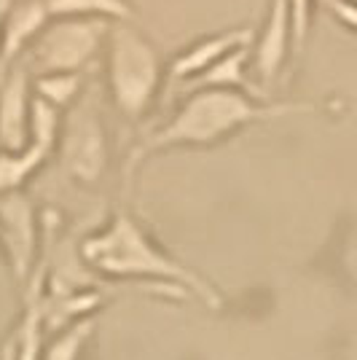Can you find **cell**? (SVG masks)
<instances>
[{"label": "cell", "instance_id": "17", "mask_svg": "<svg viewBox=\"0 0 357 360\" xmlns=\"http://www.w3.org/2000/svg\"><path fill=\"white\" fill-rule=\"evenodd\" d=\"M0 360H16V339H11L8 345L3 347V352H0Z\"/></svg>", "mask_w": 357, "mask_h": 360}, {"label": "cell", "instance_id": "3", "mask_svg": "<svg viewBox=\"0 0 357 360\" xmlns=\"http://www.w3.org/2000/svg\"><path fill=\"white\" fill-rule=\"evenodd\" d=\"M105 49V73L113 105L126 121H143L162 89L164 62L159 49L129 22L110 25Z\"/></svg>", "mask_w": 357, "mask_h": 360}, {"label": "cell", "instance_id": "19", "mask_svg": "<svg viewBox=\"0 0 357 360\" xmlns=\"http://www.w3.org/2000/svg\"><path fill=\"white\" fill-rule=\"evenodd\" d=\"M355 3H357V0H355Z\"/></svg>", "mask_w": 357, "mask_h": 360}, {"label": "cell", "instance_id": "12", "mask_svg": "<svg viewBox=\"0 0 357 360\" xmlns=\"http://www.w3.org/2000/svg\"><path fill=\"white\" fill-rule=\"evenodd\" d=\"M51 16H100L110 22H129L134 16L126 0H46Z\"/></svg>", "mask_w": 357, "mask_h": 360}, {"label": "cell", "instance_id": "4", "mask_svg": "<svg viewBox=\"0 0 357 360\" xmlns=\"http://www.w3.org/2000/svg\"><path fill=\"white\" fill-rule=\"evenodd\" d=\"M110 19L100 16H51L27 46V68L38 73H81L108 41Z\"/></svg>", "mask_w": 357, "mask_h": 360}, {"label": "cell", "instance_id": "13", "mask_svg": "<svg viewBox=\"0 0 357 360\" xmlns=\"http://www.w3.org/2000/svg\"><path fill=\"white\" fill-rule=\"evenodd\" d=\"M94 328H97V315H86L75 320L73 326L57 330L54 342L46 347L41 360H81V352L91 339Z\"/></svg>", "mask_w": 357, "mask_h": 360}, {"label": "cell", "instance_id": "18", "mask_svg": "<svg viewBox=\"0 0 357 360\" xmlns=\"http://www.w3.org/2000/svg\"><path fill=\"white\" fill-rule=\"evenodd\" d=\"M8 6H11V0H0V27H3V16L8 11Z\"/></svg>", "mask_w": 357, "mask_h": 360}, {"label": "cell", "instance_id": "8", "mask_svg": "<svg viewBox=\"0 0 357 360\" xmlns=\"http://www.w3.org/2000/svg\"><path fill=\"white\" fill-rule=\"evenodd\" d=\"M290 0H271L268 3V14L264 22V30L258 35L255 46H250V68L255 78L268 86L285 65L287 49L293 41V25H290Z\"/></svg>", "mask_w": 357, "mask_h": 360}, {"label": "cell", "instance_id": "16", "mask_svg": "<svg viewBox=\"0 0 357 360\" xmlns=\"http://www.w3.org/2000/svg\"><path fill=\"white\" fill-rule=\"evenodd\" d=\"M325 8L336 16L342 25H346L349 30L357 32V3L355 0H323Z\"/></svg>", "mask_w": 357, "mask_h": 360}, {"label": "cell", "instance_id": "14", "mask_svg": "<svg viewBox=\"0 0 357 360\" xmlns=\"http://www.w3.org/2000/svg\"><path fill=\"white\" fill-rule=\"evenodd\" d=\"M35 97L46 100L48 105L67 110L78 100L84 89V75L81 73H38L35 75Z\"/></svg>", "mask_w": 357, "mask_h": 360}, {"label": "cell", "instance_id": "10", "mask_svg": "<svg viewBox=\"0 0 357 360\" xmlns=\"http://www.w3.org/2000/svg\"><path fill=\"white\" fill-rule=\"evenodd\" d=\"M253 41L255 32L250 27H234V30L207 35V38L191 44L186 51H180L169 65V75L175 81H191V78L205 73L207 68H212L218 60H223L228 51L242 49V46H253Z\"/></svg>", "mask_w": 357, "mask_h": 360}, {"label": "cell", "instance_id": "7", "mask_svg": "<svg viewBox=\"0 0 357 360\" xmlns=\"http://www.w3.org/2000/svg\"><path fill=\"white\" fill-rule=\"evenodd\" d=\"M30 68L16 60L0 73V150H22L30 143Z\"/></svg>", "mask_w": 357, "mask_h": 360}, {"label": "cell", "instance_id": "15", "mask_svg": "<svg viewBox=\"0 0 357 360\" xmlns=\"http://www.w3.org/2000/svg\"><path fill=\"white\" fill-rule=\"evenodd\" d=\"M309 16H312V0H290V25H293V49L301 51L309 35Z\"/></svg>", "mask_w": 357, "mask_h": 360}, {"label": "cell", "instance_id": "9", "mask_svg": "<svg viewBox=\"0 0 357 360\" xmlns=\"http://www.w3.org/2000/svg\"><path fill=\"white\" fill-rule=\"evenodd\" d=\"M48 19L51 14L46 0H11L0 27V73H6L27 51L35 35L48 25Z\"/></svg>", "mask_w": 357, "mask_h": 360}, {"label": "cell", "instance_id": "2", "mask_svg": "<svg viewBox=\"0 0 357 360\" xmlns=\"http://www.w3.org/2000/svg\"><path fill=\"white\" fill-rule=\"evenodd\" d=\"M312 110V105H296V103H280V105H264L255 94L242 89H223V86H202L196 89L178 113L159 127L153 135L145 137L140 148L129 156V172L140 165L148 153L167 148H207L245 129L247 124L266 119H280L287 113Z\"/></svg>", "mask_w": 357, "mask_h": 360}, {"label": "cell", "instance_id": "1", "mask_svg": "<svg viewBox=\"0 0 357 360\" xmlns=\"http://www.w3.org/2000/svg\"><path fill=\"white\" fill-rule=\"evenodd\" d=\"M81 258L94 271L113 280H150L175 288L180 296L194 293L209 309H221L223 296L191 266L175 261L153 242L148 231L126 210H119L110 224L81 242Z\"/></svg>", "mask_w": 357, "mask_h": 360}, {"label": "cell", "instance_id": "5", "mask_svg": "<svg viewBox=\"0 0 357 360\" xmlns=\"http://www.w3.org/2000/svg\"><path fill=\"white\" fill-rule=\"evenodd\" d=\"M60 165L78 183H100L108 167V140L100 108L94 100H81L67 108L60 127Z\"/></svg>", "mask_w": 357, "mask_h": 360}, {"label": "cell", "instance_id": "11", "mask_svg": "<svg viewBox=\"0 0 357 360\" xmlns=\"http://www.w3.org/2000/svg\"><path fill=\"white\" fill-rule=\"evenodd\" d=\"M250 62V46H242V49H234L228 51L223 60H218L212 68H207L202 75L191 78L194 89H202V86H223V89H242L247 94H261L258 89L250 86V78H247V65Z\"/></svg>", "mask_w": 357, "mask_h": 360}, {"label": "cell", "instance_id": "6", "mask_svg": "<svg viewBox=\"0 0 357 360\" xmlns=\"http://www.w3.org/2000/svg\"><path fill=\"white\" fill-rule=\"evenodd\" d=\"M0 242L8 253L14 277L19 283H27L38 250V218L22 191L0 194Z\"/></svg>", "mask_w": 357, "mask_h": 360}]
</instances>
